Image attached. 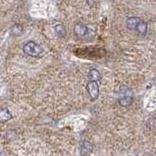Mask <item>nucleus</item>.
I'll use <instances>...</instances> for the list:
<instances>
[{
    "label": "nucleus",
    "mask_w": 156,
    "mask_h": 156,
    "mask_svg": "<svg viewBox=\"0 0 156 156\" xmlns=\"http://www.w3.org/2000/svg\"><path fill=\"white\" fill-rule=\"evenodd\" d=\"M136 30L140 34L144 35L146 34V32H147V24L144 21H140L139 26H137V28H136Z\"/></svg>",
    "instance_id": "9d476101"
},
{
    "label": "nucleus",
    "mask_w": 156,
    "mask_h": 156,
    "mask_svg": "<svg viewBox=\"0 0 156 156\" xmlns=\"http://www.w3.org/2000/svg\"><path fill=\"white\" fill-rule=\"evenodd\" d=\"M87 91L88 94H90V97L91 100H95L98 98L99 95V86L98 83L96 82H91L90 81L87 83Z\"/></svg>",
    "instance_id": "7ed1b4c3"
},
{
    "label": "nucleus",
    "mask_w": 156,
    "mask_h": 156,
    "mask_svg": "<svg viewBox=\"0 0 156 156\" xmlns=\"http://www.w3.org/2000/svg\"><path fill=\"white\" fill-rule=\"evenodd\" d=\"M88 79H90V81H91V82L97 83L101 80V75L98 72V70L93 68V69H90V72H88Z\"/></svg>",
    "instance_id": "6e6552de"
},
{
    "label": "nucleus",
    "mask_w": 156,
    "mask_h": 156,
    "mask_svg": "<svg viewBox=\"0 0 156 156\" xmlns=\"http://www.w3.org/2000/svg\"><path fill=\"white\" fill-rule=\"evenodd\" d=\"M12 119V114L7 108L0 109V123H6Z\"/></svg>",
    "instance_id": "423d86ee"
},
{
    "label": "nucleus",
    "mask_w": 156,
    "mask_h": 156,
    "mask_svg": "<svg viewBox=\"0 0 156 156\" xmlns=\"http://www.w3.org/2000/svg\"><path fill=\"white\" fill-rule=\"evenodd\" d=\"M23 34V28L20 25H15L12 27L11 29V34L15 35V37H18V35H21Z\"/></svg>",
    "instance_id": "9b49d317"
},
{
    "label": "nucleus",
    "mask_w": 156,
    "mask_h": 156,
    "mask_svg": "<svg viewBox=\"0 0 156 156\" xmlns=\"http://www.w3.org/2000/svg\"><path fill=\"white\" fill-rule=\"evenodd\" d=\"M23 51L25 54L30 57H38L42 53V48L41 45L34 41H28L23 46Z\"/></svg>",
    "instance_id": "f03ea898"
},
{
    "label": "nucleus",
    "mask_w": 156,
    "mask_h": 156,
    "mask_svg": "<svg viewBox=\"0 0 156 156\" xmlns=\"http://www.w3.org/2000/svg\"><path fill=\"white\" fill-rule=\"evenodd\" d=\"M140 22V19L137 17H132V18H129L127 20V27L129 30H136L137 26H139Z\"/></svg>",
    "instance_id": "0eeeda50"
},
{
    "label": "nucleus",
    "mask_w": 156,
    "mask_h": 156,
    "mask_svg": "<svg viewBox=\"0 0 156 156\" xmlns=\"http://www.w3.org/2000/svg\"><path fill=\"white\" fill-rule=\"evenodd\" d=\"M119 103L122 106H130L133 101V93L129 87H122L119 90Z\"/></svg>",
    "instance_id": "f257e3e1"
},
{
    "label": "nucleus",
    "mask_w": 156,
    "mask_h": 156,
    "mask_svg": "<svg viewBox=\"0 0 156 156\" xmlns=\"http://www.w3.org/2000/svg\"><path fill=\"white\" fill-rule=\"evenodd\" d=\"M92 151V144L90 141L83 140L81 144V147H80V152H81L82 156H87L90 154Z\"/></svg>",
    "instance_id": "20e7f679"
},
{
    "label": "nucleus",
    "mask_w": 156,
    "mask_h": 156,
    "mask_svg": "<svg viewBox=\"0 0 156 156\" xmlns=\"http://www.w3.org/2000/svg\"><path fill=\"white\" fill-rule=\"evenodd\" d=\"M74 33L78 37H83L87 33V28L83 24H77L74 28Z\"/></svg>",
    "instance_id": "39448f33"
},
{
    "label": "nucleus",
    "mask_w": 156,
    "mask_h": 156,
    "mask_svg": "<svg viewBox=\"0 0 156 156\" xmlns=\"http://www.w3.org/2000/svg\"><path fill=\"white\" fill-rule=\"evenodd\" d=\"M54 30H55L56 34H57L59 37H64L65 35H66V34H67V32H66V28H65V27H64L63 25H60V24L56 25V26H55V28H54Z\"/></svg>",
    "instance_id": "1a4fd4ad"
}]
</instances>
